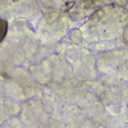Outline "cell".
I'll list each match as a JSON object with an SVG mask.
<instances>
[{
    "mask_svg": "<svg viewBox=\"0 0 128 128\" xmlns=\"http://www.w3.org/2000/svg\"><path fill=\"white\" fill-rule=\"evenodd\" d=\"M7 28H8V24L5 20L0 18V43L3 41V39L6 36L7 33Z\"/></svg>",
    "mask_w": 128,
    "mask_h": 128,
    "instance_id": "cell-1",
    "label": "cell"
}]
</instances>
